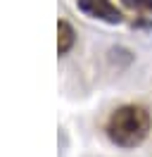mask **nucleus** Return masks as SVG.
Returning <instances> with one entry per match:
<instances>
[{"label":"nucleus","mask_w":152,"mask_h":157,"mask_svg":"<svg viewBox=\"0 0 152 157\" xmlns=\"http://www.w3.org/2000/svg\"><path fill=\"white\" fill-rule=\"evenodd\" d=\"M126 7H131V10H138V12H147L152 14V0H121Z\"/></svg>","instance_id":"20e7f679"},{"label":"nucleus","mask_w":152,"mask_h":157,"mask_svg":"<svg viewBox=\"0 0 152 157\" xmlns=\"http://www.w3.org/2000/svg\"><path fill=\"white\" fill-rule=\"evenodd\" d=\"M74 40H76V33L71 29V24L59 19L57 21V50H59V55H66L74 45Z\"/></svg>","instance_id":"7ed1b4c3"},{"label":"nucleus","mask_w":152,"mask_h":157,"mask_svg":"<svg viewBox=\"0 0 152 157\" xmlns=\"http://www.w3.org/2000/svg\"><path fill=\"white\" fill-rule=\"evenodd\" d=\"M76 7L90 19H100V21H107V24H121L124 21L121 10L112 0H78Z\"/></svg>","instance_id":"f03ea898"},{"label":"nucleus","mask_w":152,"mask_h":157,"mask_svg":"<svg viewBox=\"0 0 152 157\" xmlns=\"http://www.w3.org/2000/svg\"><path fill=\"white\" fill-rule=\"evenodd\" d=\"M152 126L150 112L142 105H121L107 119V136L119 147H135L147 138Z\"/></svg>","instance_id":"f257e3e1"}]
</instances>
